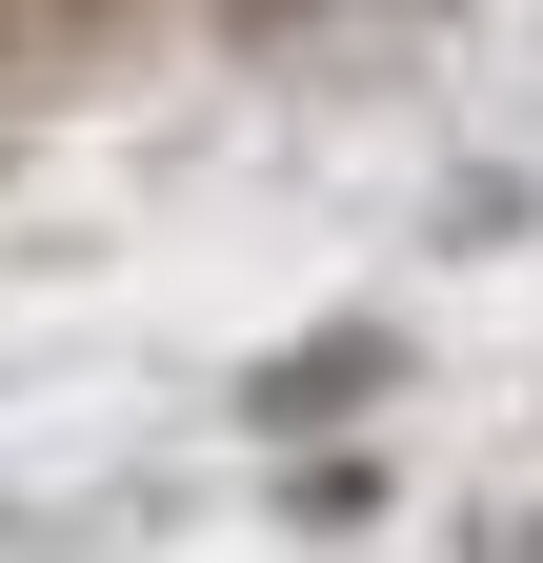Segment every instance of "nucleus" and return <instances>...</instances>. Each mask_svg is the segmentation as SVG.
I'll return each mask as SVG.
<instances>
[{"instance_id":"f257e3e1","label":"nucleus","mask_w":543,"mask_h":563,"mask_svg":"<svg viewBox=\"0 0 543 563\" xmlns=\"http://www.w3.org/2000/svg\"><path fill=\"white\" fill-rule=\"evenodd\" d=\"M363 383H383V342H363V322H322V342H302V363H282V383H262V422H343Z\"/></svg>"},{"instance_id":"f03ea898","label":"nucleus","mask_w":543,"mask_h":563,"mask_svg":"<svg viewBox=\"0 0 543 563\" xmlns=\"http://www.w3.org/2000/svg\"><path fill=\"white\" fill-rule=\"evenodd\" d=\"M60 21H121V0H60Z\"/></svg>"}]
</instances>
